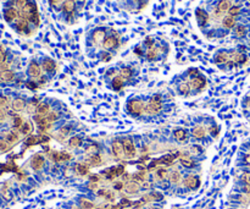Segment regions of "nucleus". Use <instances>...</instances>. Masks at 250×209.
I'll use <instances>...</instances> for the list:
<instances>
[{"instance_id": "f257e3e1", "label": "nucleus", "mask_w": 250, "mask_h": 209, "mask_svg": "<svg viewBox=\"0 0 250 209\" xmlns=\"http://www.w3.org/2000/svg\"><path fill=\"white\" fill-rule=\"evenodd\" d=\"M169 52V45L164 42H157L152 37H147L143 43L134 48V53L138 56H143L148 61H156L162 55H166Z\"/></svg>"}, {"instance_id": "f03ea898", "label": "nucleus", "mask_w": 250, "mask_h": 209, "mask_svg": "<svg viewBox=\"0 0 250 209\" xmlns=\"http://www.w3.org/2000/svg\"><path fill=\"white\" fill-rule=\"evenodd\" d=\"M109 32H110V28H106V27H98V28H94L92 32L89 33L88 45L94 50H96V49L99 50L98 52V56H99V53H100V49H101L103 42L105 40Z\"/></svg>"}, {"instance_id": "7ed1b4c3", "label": "nucleus", "mask_w": 250, "mask_h": 209, "mask_svg": "<svg viewBox=\"0 0 250 209\" xmlns=\"http://www.w3.org/2000/svg\"><path fill=\"white\" fill-rule=\"evenodd\" d=\"M144 109H145V104L140 99H132L127 104L128 113L132 114V115H136V116L142 115L144 113Z\"/></svg>"}, {"instance_id": "20e7f679", "label": "nucleus", "mask_w": 250, "mask_h": 209, "mask_svg": "<svg viewBox=\"0 0 250 209\" xmlns=\"http://www.w3.org/2000/svg\"><path fill=\"white\" fill-rule=\"evenodd\" d=\"M161 110H162V103L149 100V103L145 105L144 113L147 114V115H149V116H154V115H157Z\"/></svg>"}, {"instance_id": "39448f33", "label": "nucleus", "mask_w": 250, "mask_h": 209, "mask_svg": "<svg viewBox=\"0 0 250 209\" xmlns=\"http://www.w3.org/2000/svg\"><path fill=\"white\" fill-rule=\"evenodd\" d=\"M122 144H123V150H124V155L127 158H133L136 155V145L133 143L131 138H124L122 141Z\"/></svg>"}, {"instance_id": "423d86ee", "label": "nucleus", "mask_w": 250, "mask_h": 209, "mask_svg": "<svg viewBox=\"0 0 250 209\" xmlns=\"http://www.w3.org/2000/svg\"><path fill=\"white\" fill-rule=\"evenodd\" d=\"M41 71H43V67H41V65L39 64L38 61L36 60H33L29 62V65H28V75L31 76V77L33 78H37V77H41Z\"/></svg>"}, {"instance_id": "0eeeda50", "label": "nucleus", "mask_w": 250, "mask_h": 209, "mask_svg": "<svg viewBox=\"0 0 250 209\" xmlns=\"http://www.w3.org/2000/svg\"><path fill=\"white\" fill-rule=\"evenodd\" d=\"M148 0H122L124 8L128 10H140Z\"/></svg>"}, {"instance_id": "6e6552de", "label": "nucleus", "mask_w": 250, "mask_h": 209, "mask_svg": "<svg viewBox=\"0 0 250 209\" xmlns=\"http://www.w3.org/2000/svg\"><path fill=\"white\" fill-rule=\"evenodd\" d=\"M40 65H41V67H43V71H45L48 73H54L55 71H56V62H55L53 59L48 58V56L41 60Z\"/></svg>"}, {"instance_id": "1a4fd4ad", "label": "nucleus", "mask_w": 250, "mask_h": 209, "mask_svg": "<svg viewBox=\"0 0 250 209\" xmlns=\"http://www.w3.org/2000/svg\"><path fill=\"white\" fill-rule=\"evenodd\" d=\"M189 85H190V87L194 88V89L201 90V89H204L205 86H206V78L204 77V76L198 75V76H195V77L190 78V83H189Z\"/></svg>"}, {"instance_id": "9d476101", "label": "nucleus", "mask_w": 250, "mask_h": 209, "mask_svg": "<svg viewBox=\"0 0 250 209\" xmlns=\"http://www.w3.org/2000/svg\"><path fill=\"white\" fill-rule=\"evenodd\" d=\"M4 17L8 22H16V20L18 18V10L15 6H9L4 11Z\"/></svg>"}, {"instance_id": "9b49d317", "label": "nucleus", "mask_w": 250, "mask_h": 209, "mask_svg": "<svg viewBox=\"0 0 250 209\" xmlns=\"http://www.w3.org/2000/svg\"><path fill=\"white\" fill-rule=\"evenodd\" d=\"M111 149H112V153H114V155L116 158H123L124 157V150H123V144L121 141H119V139H116V141L112 142V144H111Z\"/></svg>"}, {"instance_id": "f8f14e48", "label": "nucleus", "mask_w": 250, "mask_h": 209, "mask_svg": "<svg viewBox=\"0 0 250 209\" xmlns=\"http://www.w3.org/2000/svg\"><path fill=\"white\" fill-rule=\"evenodd\" d=\"M213 62L216 65H226L228 62V52L220 50L213 55Z\"/></svg>"}, {"instance_id": "ddd939ff", "label": "nucleus", "mask_w": 250, "mask_h": 209, "mask_svg": "<svg viewBox=\"0 0 250 209\" xmlns=\"http://www.w3.org/2000/svg\"><path fill=\"white\" fill-rule=\"evenodd\" d=\"M112 80H111V87H112V89L115 90H121L123 87H124V78H122L120 75H116V68H115V75L111 77Z\"/></svg>"}, {"instance_id": "4468645a", "label": "nucleus", "mask_w": 250, "mask_h": 209, "mask_svg": "<svg viewBox=\"0 0 250 209\" xmlns=\"http://www.w3.org/2000/svg\"><path fill=\"white\" fill-rule=\"evenodd\" d=\"M192 136L195 139H204L206 136V129L201 125H197L192 129Z\"/></svg>"}, {"instance_id": "2eb2a0df", "label": "nucleus", "mask_w": 250, "mask_h": 209, "mask_svg": "<svg viewBox=\"0 0 250 209\" xmlns=\"http://www.w3.org/2000/svg\"><path fill=\"white\" fill-rule=\"evenodd\" d=\"M44 163H45L44 158L40 154H36L31 160V166H32L33 170H40L44 166Z\"/></svg>"}, {"instance_id": "dca6fc26", "label": "nucleus", "mask_w": 250, "mask_h": 209, "mask_svg": "<svg viewBox=\"0 0 250 209\" xmlns=\"http://www.w3.org/2000/svg\"><path fill=\"white\" fill-rule=\"evenodd\" d=\"M133 73H134V71H133V68H132L131 66L123 65L119 70V75L121 76L122 78H124V80H129L132 76H133Z\"/></svg>"}, {"instance_id": "f3484780", "label": "nucleus", "mask_w": 250, "mask_h": 209, "mask_svg": "<svg viewBox=\"0 0 250 209\" xmlns=\"http://www.w3.org/2000/svg\"><path fill=\"white\" fill-rule=\"evenodd\" d=\"M66 1H67V0H49V4H50L51 8L59 13V12H60V9H61V6L64 5ZM73 1H77V3L82 4L83 0H73Z\"/></svg>"}, {"instance_id": "a211bd4d", "label": "nucleus", "mask_w": 250, "mask_h": 209, "mask_svg": "<svg viewBox=\"0 0 250 209\" xmlns=\"http://www.w3.org/2000/svg\"><path fill=\"white\" fill-rule=\"evenodd\" d=\"M199 185V180L197 176L194 175H188L184 179V186L188 187V189H195V187Z\"/></svg>"}, {"instance_id": "6ab92c4d", "label": "nucleus", "mask_w": 250, "mask_h": 209, "mask_svg": "<svg viewBox=\"0 0 250 209\" xmlns=\"http://www.w3.org/2000/svg\"><path fill=\"white\" fill-rule=\"evenodd\" d=\"M49 113H50V104H48V103H39V104H38L36 114L46 116Z\"/></svg>"}, {"instance_id": "aec40b11", "label": "nucleus", "mask_w": 250, "mask_h": 209, "mask_svg": "<svg viewBox=\"0 0 250 209\" xmlns=\"http://www.w3.org/2000/svg\"><path fill=\"white\" fill-rule=\"evenodd\" d=\"M0 80H3L4 82H12L15 80V72L11 70H4L0 73Z\"/></svg>"}, {"instance_id": "412c9836", "label": "nucleus", "mask_w": 250, "mask_h": 209, "mask_svg": "<svg viewBox=\"0 0 250 209\" xmlns=\"http://www.w3.org/2000/svg\"><path fill=\"white\" fill-rule=\"evenodd\" d=\"M124 190H126L127 193H131V194H133V193H137L138 191L140 190V186L138 185L136 181H131V182L126 184V186H124Z\"/></svg>"}, {"instance_id": "4be33fe9", "label": "nucleus", "mask_w": 250, "mask_h": 209, "mask_svg": "<svg viewBox=\"0 0 250 209\" xmlns=\"http://www.w3.org/2000/svg\"><path fill=\"white\" fill-rule=\"evenodd\" d=\"M173 137L178 142H184L187 139V131L184 129H177L173 132Z\"/></svg>"}, {"instance_id": "5701e85b", "label": "nucleus", "mask_w": 250, "mask_h": 209, "mask_svg": "<svg viewBox=\"0 0 250 209\" xmlns=\"http://www.w3.org/2000/svg\"><path fill=\"white\" fill-rule=\"evenodd\" d=\"M82 143H83V139L79 136H72L70 139H68V145H70V148H78L82 145Z\"/></svg>"}, {"instance_id": "b1692460", "label": "nucleus", "mask_w": 250, "mask_h": 209, "mask_svg": "<svg viewBox=\"0 0 250 209\" xmlns=\"http://www.w3.org/2000/svg\"><path fill=\"white\" fill-rule=\"evenodd\" d=\"M26 108V102L22 98H16L12 102V109L15 111H21Z\"/></svg>"}, {"instance_id": "393cba45", "label": "nucleus", "mask_w": 250, "mask_h": 209, "mask_svg": "<svg viewBox=\"0 0 250 209\" xmlns=\"http://www.w3.org/2000/svg\"><path fill=\"white\" fill-rule=\"evenodd\" d=\"M246 32H248V28H246V26H244V25H237L235 26V28H234V34H235V37H238V38L245 37Z\"/></svg>"}, {"instance_id": "a878e982", "label": "nucleus", "mask_w": 250, "mask_h": 209, "mask_svg": "<svg viewBox=\"0 0 250 209\" xmlns=\"http://www.w3.org/2000/svg\"><path fill=\"white\" fill-rule=\"evenodd\" d=\"M71 131H72V126H71V125H64V126H61V127L59 129V132H58L59 138H60V139L66 138L67 135L70 133Z\"/></svg>"}, {"instance_id": "bb28decb", "label": "nucleus", "mask_w": 250, "mask_h": 209, "mask_svg": "<svg viewBox=\"0 0 250 209\" xmlns=\"http://www.w3.org/2000/svg\"><path fill=\"white\" fill-rule=\"evenodd\" d=\"M190 90H192V87L189 83H187V82H182V83H179V86H178V92L182 94V95H188L190 93Z\"/></svg>"}, {"instance_id": "cd10ccee", "label": "nucleus", "mask_w": 250, "mask_h": 209, "mask_svg": "<svg viewBox=\"0 0 250 209\" xmlns=\"http://www.w3.org/2000/svg\"><path fill=\"white\" fill-rule=\"evenodd\" d=\"M59 119H60V114L58 113V111H50V113L45 116V120L49 122V124H54L55 121H58Z\"/></svg>"}, {"instance_id": "c85d7f7f", "label": "nucleus", "mask_w": 250, "mask_h": 209, "mask_svg": "<svg viewBox=\"0 0 250 209\" xmlns=\"http://www.w3.org/2000/svg\"><path fill=\"white\" fill-rule=\"evenodd\" d=\"M170 181L172 184H179L180 181H182V175H180L179 171H172L170 174Z\"/></svg>"}, {"instance_id": "c756f323", "label": "nucleus", "mask_w": 250, "mask_h": 209, "mask_svg": "<svg viewBox=\"0 0 250 209\" xmlns=\"http://www.w3.org/2000/svg\"><path fill=\"white\" fill-rule=\"evenodd\" d=\"M18 135L16 133V132H9V133H6L5 135V139L8 141L10 144H12V143H16L17 141H18Z\"/></svg>"}, {"instance_id": "7c9ffc66", "label": "nucleus", "mask_w": 250, "mask_h": 209, "mask_svg": "<svg viewBox=\"0 0 250 209\" xmlns=\"http://www.w3.org/2000/svg\"><path fill=\"white\" fill-rule=\"evenodd\" d=\"M79 204H81V207L83 209H93L94 208V203H93L92 201L87 199V198H81Z\"/></svg>"}, {"instance_id": "2f4dec72", "label": "nucleus", "mask_w": 250, "mask_h": 209, "mask_svg": "<svg viewBox=\"0 0 250 209\" xmlns=\"http://www.w3.org/2000/svg\"><path fill=\"white\" fill-rule=\"evenodd\" d=\"M32 131V125L29 122H23L22 127H21V133L22 135H28Z\"/></svg>"}, {"instance_id": "473e14b6", "label": "nucleus", "mask_w": 250, "mask_h": 209, "mask_svg": "<svg viewBox=\"0 0 250 209\" xmlns=\"http://www.w3.org/2000/svg\"><path fill=\"white\" fill-rule=\"evenodd\" d=\"M76 169H77V171L81 174V175H86V174L88 172V166H87V164L79 163V164L76 165Z\"/></svg>"}, {"instance_id": "72a5a7b5", "label": "nucleus", "mask_w": 250, "mask_h": 209, "mask_svg": "<svg viewBox=\"0 0 250 209\" xmlns=\"http://www.w3.org/2000/svg\"><path fill=\"white\" fill-rule=\"evenodd\" d=\"M22 125H23L22 117H21V116H15V117H13V127L17 129V130H21Z\"/></svg>"}, {"instance_id": "f704fd0d", "label": "nucleus", "mask_w": 250, "mask_h": 209, "mask_svg": "<svg viewBox=\"0 0 250 209\" xmlns=\"http://www.w3.org/2000/svg\"><path fill=\"white\" fill-rule=\"evenodd\" d=\"M180 164H182L184 168H188V169H192L195 166V164H194L193 160L190 159H180Z\"/></svg>"}, {"instance_id": "c9c22d12", "label": "nucleus", "mask_w": 250, "mask_h": 209, "mask_svg": "<svg viewBox=\"0 0 250 209\" xmlns=\"http://www.w3.org/2000/svg\"><path fill=\"white\" fill-rule=\"evenodd\" d=\"M10 149V143L6 139H0V150L1 152H8Z\"/></svg>"}, {"instance_id": "e433bc0d", "label": "nucleus", "mask_w": 250, "mask_h": 209, "mask_svg": "<svg viewBox=\"0 0 250 209\" xmlns=\"http://www.w3.org/2000/svg\"><path fill=\"white\" fill-rule=\"evenodd\" d=\"M89 162L92 163L93 165H98V164H100V162H101V158H100L99 154H93V155H90Z\"/></svg>"}, {"instance_id": "4c0bfd02", "label": "nucleus", "mask_w": 250, "mask_h": 209, "mask_svg": "<svg viewBox=\"0 0 250 209\" xmlns=\"http://www.w3.org/2000/svg\"><path fill=\"white\" fill-rule=\"evenodd\" d=\"M5 60H6V53H5V49L3 47H0V66L3 64H5Z\"/></svg>"}, {"instance_id": "58836bf2", "label": "nucleus", "mask_w": 250, "mask_h": 209, "mask_svg": "<svg viewBox=\"0 0 250 209\" xmlns=\"http://www.w3.org/2000/svg\"><path fill=\"white\" fill-rule=\"evenodd\" d=\"M8 104H9V99L6 97H0V109L8 107Z\"/></svg>"}, {"instance_id": "ea45409f", "label": "nucleus", "mask_w": 250, "mask_h": 209, "mask_svg": "<svg viewBox=\"0 0 250 209\" xmlns=\"http://www.w3.org/2000/svg\"><path fill=\"white\" fill-rule=\"evenodd\" d=\"M70 159H71V155L68 153H66V152L60 153V160H70Z\"/></svg>"}, {"instance_id": "a19ab883", "label": "nucleus", "mask_w": 250, "mask_h": 209, "mask_svg": "<svg viewBox=\"0 0 250 209\" xmlns=\"http://www.w3.org/2000/svg\"><path fill=\"white\" fill-rule=\"evenodd\" d=\"M166 175H167V174H166L165 169H160V170L157 171V176H159V179H160V180H164L166 177Z\"/></svg>"}, {"instance_id": "79ce46f5", "label": "nucleus", "mask_w": 250, "mask_h": 209, "mask_svg": "<svg viewBox=\"0 0 250 209\" xmlns=\"http://www.w3.org/2000/svg\"><path fill=\"white\" fill-rule=\"evenodd\" d=\"M27 87H28L29 89H37V88H38V85H37L36 82L29 81V82H27Z\"/></svg>"}, {"instance_id": "37998d69", "label": "nucleus", "mask_w": 250, "mask_h": 209, "mask_svg": "<svg viewBox=\"0 0 250 209\" xmlns=\"http://www.w3.org/2000/svg\"><path fill=\"white\" fill-rule=\"evenodd\" d=\"M37 142H38V138L36 136H32V137H29L28 139H27V143L28 144H33V143H37Z\"/></svg>"}, {"instance_id": "c03bdc74", "label": "nucleus", "mask_w": 250, "mask_h": 209, "mask_svg": "<svg viewBox=\"0 0 250 209\" xmlns=\"http://www.w3.org/2000/svg\"><path fill=\"white\" fill-rule=\"evenodd\" d=\"M5 117H6V113H5V110H4V109H0V122L4 121Z\"/></svg>"}, {"instance_id": "a18cd8bd", "label": "nucleus", "mask_w": 250, "mask_h": 209, "mask_svg": "<svg viewBox=\"0 0 250 209\" xmlns=\"http://www.w3.org/2000/svg\"><path fill=\"white\" fill-rule=\"evenodd\" d=\"M96 150H98V148H96L95 145H90L89 148H87V153H92V152L96 153Z\"/></svg>"}, {"instance_id": "49530a36", "label": "nucleus", "mask_w": 250, "mask_h": 209, "mask_svg": "<svg viewBox=\"0 0 250 209\" xmlns=\"http://www.w3.org/2000/svg\"><path fill=\"white\" fill-rule=\"evenodd\" d=\"M122 189H123V184H122V182H116V184H115V190L120 191V190H122Z\"/></svg>"}, {"instance_id": "de8ad7c7", "label": "nucleus", "mask_w": 250, "mask_h": 209, "mask_svg": "<svg viewBox=\"0 0 250 209\" xmlns=\"http://www.w3.org/2000/svg\"><path fill=\"white\" fill-rule=\"evenodd\" d=\"M245 162H246L248 164H250V154H246V155H245Z\"/></svg>"}, {"instance_id": "09e8293b", "label": "nucleus", "mask_w": 250, "mask_h": 209, "mask_svg": "<svg viewBox=\"0 0 250 209\" xmlns=\"http://www.w3.org/2000/svg\"><path fill=\"white\" fill-rule=\"evenodd\" d=\"M246 180H248V182L250 184V175H248V177H246Z\"/></svg>"}]
</instances>
